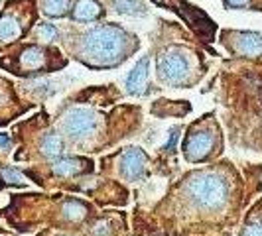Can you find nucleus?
<instances>
[{
    "instance_id": "f257e3e1",
    "label": "nucleus",
    "mask_w": 262,
    "mask_h": 236,
    "mask_svg": "<svg viewBox=\"0 0 262 236\" xmlns=\"http://www.w3.org/2000/svg\"><path fill=\"white\" fill-rule=\"evenodd\" d=\"M241 177L231 161L213 163L185 173L180 183L171 187L156 213H170L171 219H184L185 224L225 223L235 224L229 213L238 215Z\"/></svg>"
},
{
    "instance_id": "f03ea898",
    "label": "nucleus",
    "mask_w": 262,
    "mask_h": 236,
    "mask_svg": "<svg viewBox=\"0 0 262 236\" xmlns=\"http://www.w3.org/2000/svg\"><path fill=\"white\" fill-rule=\"evenodd\" d=\"M132 36L126 30L113 24H99L89 28L79 39V59L89 67L105 69L122 63L134 48ZM138 45V43H136Z\"/></svg>"
},
{
    "instance_id": "7ed1b4c3",
    "label": "nucleus",
    "mask_w": 262,
    "mask_h": 236,
    "mask_svg": "<svg viewBox=\"0 0 262 236\" xmlns=\"http://www.w3.org/2000/svg\"><path fill=\"white\" fill-rule=\"evenodd\" d=\"M105 126V116L95 108L87 106H69L57 122V132L63 142L71 144L79 152H99L106 148L105 134L101 128Z\"/></svg>"
},
{
    "instance_id": "20e7f679",
    "label": "nucleus",
    "mask_w": 262,
    "mask_h": 236,
    "mask_svg": "<svg viewBox=\"0 0 262 236\" xmlns=\"http://www.w3.org/2000/svg\"><path fill=\"white\" fill-rule=\"evenodd\" d=\"M182 152L187 163H205L213 157L223 154V136L219 126L209 120H197L185 134L182 142Z\"/></svg>"
},
{
    "instance_id": "39448f33",
    "label": "nucleus",
    "mask_w": 262,
    "mask_h": 236,
    "mask_svg": "<svg viewBox=\"0 0 262 236\" xmlns=\"http://www.w3.org/2000/svg\"><path fill=\"white\" fill-rule=\"evenodd\" d=\"M156 75L162 85L184 87L191 79V61L180 48H168L158 53Z\"/></svg>"
},
{
    "instance_id": "423d86ee",
    "label": "nucleus",
    "mask_w": 262,
    "mask_h": 236,
    "mask_svg": "<svg viewBox=\"0 0 262 236\" xmlns=\"http://www.w3.org/2000/svg\"><path fill=\"white\" fill-rule=\"evenodd\" d=\"M105 161L108 163H115V166H106V170L113 171L117 177L134 183V181H140L144 179L146 173H148V156L142 148H122L118 150L117 154L105 157Z\"/></svg>"
},
{
    "instance_id": "0eeeda50",
    "label": "nucleus",
    "mask_w": 262,
    "mask_h": 236,
    "mask_svg": "<svg viewBox=\"0 0 262 236\" xmlns=\"http://www.w3.org/2000/svg\"><path fill=\"white\" fill-rule=\"evenodd\" d=\"M93 161L87 157L79 156H59L52 161V173L57 179H69L79 177L83 173H91Z\"/></svg>"
},
{
    "instance_id": "6e6552de",
    "label": "nucleus",
    "mask_w": 262,
    "mask_h": 236,
    "mask_svg": "<svg viewBox=\"0 0 262 236\" xmlns=\"http://www.w3.org/2000/svg\"><path fill=\"white\" fill-rule=\"evenodd\" d=\"M233 36V50L238 55L258 57L262 55V38L254 32H235Z\"/></svg>"
},
{
    "instance_id": "1a4fd4ad",
    "label": "nucleus",
    "mask_w": 262,
    "mask_h": 236,
    "mask_svg": "<svg viewBox=\"0 0 262 236\" xmlns=\"http://www.w3.org/2000/svg\"><path fill=\"white\" fill-rule=\"evenodd\" d=\"M148 73H150V57L144 55L136 65L132 67V71L126 77V92L132 97H138L144 92L146 81H148Z\"/></svg>"
},
{
    "instance_id": "9d476101",
    "label": "nucleus",
    "mask_w": 262,
    "mask_h": 236,
    "mask_svg": "<svg viewBox=\"0 0 262 236\" xmlns=\"http://www.w3.org/2000/svg\"><path fill=\"white\" fill-rule=\"evenodd\" d=\"M48 61V53L39 45H28L20 53V65L24 71H39Z\"/></svg>"
},
{
    "instance_id": "9b49d317",
    "label": "nucleus",
    "mask_w": 262,
    "mask_h": 236,
    "mask_svg": "<svg viewBox=\"0 0 262 236\" xmlns=\"http://www.w3.org/2000/svg\"><path fill=\"white\" fill-rule=\"evenodd\" d=\"M103 8L97 0H77L73 6V20L75 22H95L101 18Z\"/></svg>"
},
{
    "instance_id": "f8f14e48",
    "label": "nucleus",
    "mask_w": 262,
    "mask_h": 236,
    "mask_svg": "<svg viewBox=\"0 0 262 236\" xmlns=\"http://www.w3.org/2000/svg\"><path fill=\"white\" fill-rule=\"evenodd\" d=\"M238 236H262V201H258L247 215Z\"/></svg>"
},
{
    "instance_id": "ddd939ff",
    "label": "nucleus",
    "mask_w": 262,
    "mask_h": 236,
    "mask_svg": "<svg viewBox=\"0 0 262 236\" xmlns=\"http://www.w3.org/2000/svg\"><path fill=\"white\" fill-rule=\"evenodd\" d=\"M20 32H22V26L16 16L4 14L0 18V41H12L20 36Z\"/></svg>"
},
{
    "instance_id": "4468645a",
    "label": "nucleus",
    "mask_w": 262,
    "mask_h": 236,
    "mask_svg": "<svg viewBox=\"0 0 262 236\" xmlns=\"http://www.w3.org/2000/svg\"><path fill=\"white\" fill-rule=\"evenodd\" d=\"M113 6L118 14H126V16H144L146 6L142 0H113Z\"/></svg>"
},
{
    "instance_id": "2eb2a0df",
    "label": "nucleus",
    "mask_w": 262,
    "mask_h": 236,
    "mask_svg": "<svg viewBox=\"0 0 262 236\" xmlns=\"http://www.w3.org/2000/svg\"><path fill=\"white\" fill-rule=\"evenodd\" d=\"M41 10L50 18H61L69 10V0H41Z\"/></svg>"
},
{
    "instance_id": "dca6fc26",
    "label": "nucleus",
    "mask_w": 262,
    "mask_h": 236,
    "mask_svg": "<svg viewBox=\"0 0 262 236\" xmlns=\"http://www.w3.org/2000/svg\"><path fill=\"white\" fill-rule=\"evenodd\" d=\"M36 36H38V39H41V41L50 43V41H53V39L57 38V28L53 26V24H48V22H41V24H38V28H36Z\"/></svg>"
},
{
    "instance_id": "f3484780",
    "label": "nucleus",
    "mask_w": 262,
    "mask_h": 236,
    "mask_svg": "<svg viewBox=\"0 0 262 236\" xmlns=\"http://www.w3.org/2000/svg\"><path fill=\"white\" fill-rule=\"evenodd\" d=\"M2 177H4L6 181H10V183H22V181H24V179H22V173L18 170H12V168L2 170Z\"/></svg>"
},
{
    "instance_id": "a211bd4d",
    "label": "nucleus",
    "mask_w": 262,
    "mask_h": 236,
    "mask_svg": "<svg viewBox=\"0 0 262 236\" xmlns=\"http://www.w3.org/2000/svg\"><path fill=\"white\" fill-rule=\"evenodd\" d=\"M12 146V140L6 136V134H0V148H4V150H8Z\"/></svg>"
},
{
    "instance_id": "6ab92c4d",
    "label": "nucleus",
    "mask_w": 262,
    "mask_h": 236,
    "mask_svg": "<svg viewBox=\"0 0 262 236\" xmlns=\"http://www.w3.org/2000/svg\"><path fill=\"white\" fill-rule=\"evenodd\" d=\"M229 6H247L250 0H225Z\"/></svg>"
},
{
    "instance_id": "aec40b11",
    "label": "nucleus",
    "mask_w": 262,
    "mask_h": 236,
    "mask_svg": "<svg viewBox=\"0 0 262 236\" xmlns=\"http://www.w3.org/2000/svg\"><path fill=\"white\" fill-rule=\"evenodd\" d=\"M55 236H73V234H55Z\"/></svg>"
}]
</instances>
